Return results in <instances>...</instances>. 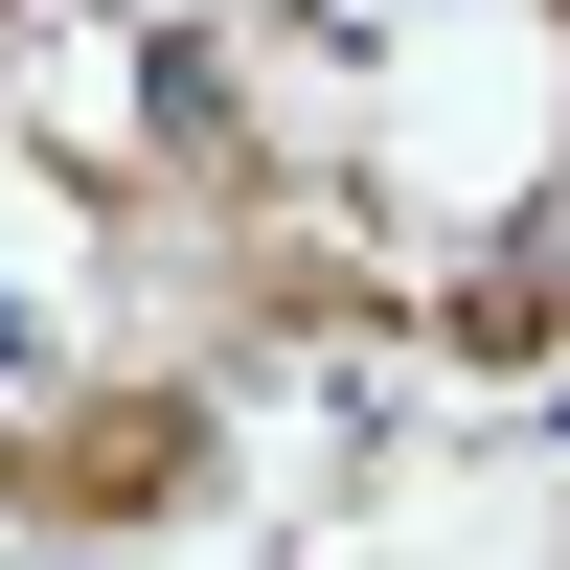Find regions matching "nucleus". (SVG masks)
Instances as JSON below:
<instances>
[{"instance_id":"1","label":"nucleus","mask_w":570,"mask_h":570,"mask_svg":"<svg viewBox=\"0 0 570 570\" xmlns=\"http://www.w3.org/2000/svg\"><path fill=\"white\" fill-rule=\"evenodd\" d=\"M46 389H69V320H46L23 274H0V434H46Z\"/></svg>"}]
</instances>
